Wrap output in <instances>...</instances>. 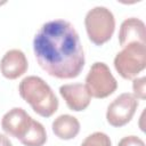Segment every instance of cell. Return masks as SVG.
Wrapping results in <instances>:
<instances>
[{
  "mask_svg": "<svg viewBox=\"0 0 146 146\" xmlns=\"http://www.w3.org/2000/svg\"><path fill=\"white\" fill-rule=\"evenodd\" d=\"M84 25L89 40L96 46H102L112 38L115 29V18L108 8L96 6L86 14Z\"/></svg>",
  "mask_w": 146,
  "mask_h": 146,
  "instance_id": "cell-3",
  "label": "cell"
},
{
  "mask_svg": "<svg viewBox=\"0 0 146 146\" xmlns=\"http://www.w3.org/2000/svg\"><path fill=\"white\" fill-rule=\"evenodd\" d=\"M47 141V132L39 121H33L29 132L21 141L25 146H43Z\"/></svg>",
  "mask_w": 146,
  "mask_h": 146,
  "instance_id": "cell-12",
  "label": "cell"
},
{
  "mask_svg": "<svg viewBox=\"0 0 146 146\" xmlns=\"http://www.w3.org/2000/svg\"><path fill=\"white\" fill-rule=\"evenodd\" d=\"M137 107L138 99L132 94H121L108 105L106 111V120L113 127H123L130 122Z\"/></svg>",
  "mask_w": 146,
  "mask_h": 146,
  "instance_id": "cell-6",
  "label": "cell"
},
{
  "mask_svg": "<svg viewBox=\"0 0 146 146\" xmlns=\"http://www.w3.org/2000/svg\"><path fill=\"white\" fill-rule=\"evenodd\" d=\"M18 92L40 116L49 117L58 110L56 95L49 84L39 76L30 75L24 78L18 86Z\"/></svg>",
  "mask_w": 146,
  "mask_h": 146,
  "instance_id": "cell-2",
  "label": "cell"
},
{
  "mask_svg": "<svg viewBox=\"0 0 146 146\" xmlns=\"http://www.w3.org/2000/svg\"><path fill=\"white\" fill-rule=\"evenodd\" d=\"M59 94L64 98L67 107L75 112L86 110L91 100L88 89L82 83L63 84L59 88Z\"/></svg>",
  "mask_w": 146,
  "mask_h": 146,
  "instance_id": "cell-8",
  "label": "cell"
},
{
  "mask_svg": "<svg viewBox=\"0 0 146 146\" xmlns=\"http://www.w3.org/2000/svg\"><path fill=\"white\" fill-rule=\"evenodd\" d=\"M29 67V63L25 54L19 49H10L8 50L1 62H0V71L2 75L9 80H15L22 76Z\"/></svg>",
  "mask_w": 146,
  "mask_h": 146,
  "instance_id": "cell-9",
  "label": "cell"
},
{
  "mask_svg": "<svg viewBox=\"0 0 146 146\" xmlns=\"http://www.w3.org/2000/svg\"><path fill=\"white\" fill-rule=\"evenodd\" d=\"M86 88L91 97L106 98L116 90L117 82L105 63L96 62L86 76Z\"/></svg>",
  "mask_w": 146,
  "mask_h": 146,
  "instance_id": "cell-5",
  "label": "cell"
},
{
  "mask_svg": "<svg viewBox=\"0 0 146 146\" xmlns=\"http://www.w3.org/2000/svg\"><path fill=\"white\" fill-rule=\"evenodd\" d=\"M54 133L64 140H70L76 137L80 131V122L75 116L70 114H62L57 116L51 124Z\"/></svg>",
  "mask_w": 146,
  "mask_h": 146,
  "instance_id": "cell-11",
  "label": "cell"
},
{
  "mask_svg": "<svg viewBox=\"0 0 146 146\" xmlns=\"http://www.w3.org/2000/svg\"><path fill=\"white\" fill-rule=\"evenodd\" d=\"M117 146H145V143L137 136H125L119 141Z\"/></svg>",
  "mask_w": 146,
  "mask_h": 146,
  "instance_id": "cell-15",
  "label": "cell"
},
{
  "mask_svg": "<svg viewBox=\"0 0 146 146\" xmlns=\"http://www.w3.org/2000/svg\"><path fill=\"white\" fill-rule=\"evenodd\" d=\"M133 42L146 43V29L141 19L130 17L124 19L120 26L119 43L121 47H124Z\"/></svg>",
  "mask_w": 146,
  "mask_h": 146,
  "instance_id": "cell-10",
  "label": "cell"
},
{
  "mask_svg": "<svg viewBox=\"0 0 146 146\" xmlns=\"http://www.w3.org/2000/svg\"><path fill=\"white\" fill-rule=\"evenodd\" d=\"M0 146H13V144L7 136L0 133Z\"/></svg>",
  "mask_w": 146,
  "mask_h": 146,
  "instance_id": "cell-16",
  "label": "cell"
},
{
  "mask_svg": "<svg viewBox=\"0 0 146 146\" xmlns=\"http://www.w3.org/2000/svg\"><path fill=\"white\" fill-rule=\"evenodd\" d=\"M81 146H112L110 137L100 131H96L88 137L81 143Z\"/></svg>",
  "mask_w": 146,
  "mask_h": 146,
  "instance_id": "cell-13",
  "label": "cell"
},
{
  "mask_svg": "<svg viewBox=\"0 0 146 146\" xmlns=\"http://www.w3.org/2000/svg\"><path fill=\"white\" fill-rule=\"evenodd\" d=\"M33 51L41 68L57 79L76 78L84 67L79 34L65 19L44 23L33 39Z\"/></svg>",
  "mask_w": 146,
  "mask_h": 146,
  "instance_id": "cell-1",
  "label": "cell"
},
{
  "mask_svg": "<svg viewBox=\"0 0 146 146\" xmlns=\"http://www.w3.org/2000/svg\"><path fill=\"white\" fill-rule=\"evenodd\" d=\"M33 121L34 120L27 114L25 110L22 107H14L2 116L1 128L7 135L22 141L32 127Z\"/></svg>",
  "mask_w": 146,
  "mask_h": 146,
  "instance_id": "cell-7",
  "label": "cell"
},
{
  "mask_svg": "<svg viewBox=\"0 0 146 146\" xmlns=\"http://www.w3.org/2000/svg\"><path fill=\"white\" fill-rule=\"evenodd\" d=\"M145 84H146V78L143 76V78H137V79H133V82H132V89H133V92H135V97L136 98H139V99H145Z\"/></svg>",
  "mask_w": 146,
  "mask_h": 146,
  "instance_id": "cell-14",
  "label": "cell"
},
{
  "mask_svg": "<svg viewBox=\"0 0 146 146\" xmlns=\"http://www.w3.org/2000/svg\"><path fill=\"white\" fill-rule=\"evenodd\" d=\"M114 58L116 72L127 80L136 78L146 67V43H129Z\"/></svg>",
  "mask_w": 146,
  "mask_h": 146,
  "instance_id": "cell-4",
  "label": "cell"
}]
</instances>
